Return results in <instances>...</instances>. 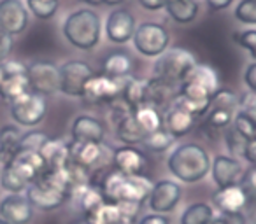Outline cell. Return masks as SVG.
<instances>
[{
    "label": "cell",
    "mask_w": 256,
    "mask_h": 224,
    "mask_svg": "<svg viewBox=\"0 0 256 224\" xmlns=\"http://www.w3.org/2000/svg\"><path fill=\"white\" fill-rule=\"evenodd\" d=\"M240 186L244 188L246 195L249 196V200H256V167H249L244 170V175H242Z\"/></svg>",
    "instance_id": "cell-40"
},
{
    "label": "cell",
    "mask_w": 256,
    "mask_h": 224,
    "mask_svg": "<svg viewBox=\"0 0 256 224\" xmlns=\"http://www.w3.org/2000/svg\"><path fill=\"white\" fill-rule=\"evenodd\" d=\"M172 19L181 25L193 23L200 14V0H167L165 7Z\"/></svg>",
    "instance_id": "cell-29"
},
{
    "label": "cell",
    "mask_w": 256,
    "mask_h": 224,
    "mask_svg": "<svg viewBox=\"0 0 256 224\" xmlns=\"http://www.w3.org/2000/svg\"><path fill=\"white\" fill-rule=\"evenodd\" d=\"M232 126H234L244 139L249 140V139H254L256 137V121H252L249 116H246L244 112H240V110L234 116Z\"/></svg>",
    "instance_id": "cell-37"
},
{
    "label": "cell",
    "mask_w": 256,
    "mask_h": 224,
    "mask_svg": "<svg viewBox=\"0 0 256 224\" xmlns=\"http://www.w3.org/2000/svg\"><path fill=\"white\" fill-rule=\"evenodd\" d=\"M244 165L240 160L235 156H228V154H220L210 161V174H212V181L218 186V189L228 188V186L240 184L242 175H244Z\"/></svg>",
    "instance_id": "cell-19"
},
{
    "label": "cell",
    "mask_w": 256,
    "mask_h": 224,
    "mask_svg": "<svg viewBox=\"0 0 256 224\" xmlns=\"http://www.w3.org/2000/svg\"><path fill=\"white\" fill-rule=\"evenodd\" d=\"M26 198L34 205V209H40L50 212L62 207L70 198V182L64 168L46 170L26 188Z\"/></svg>",
    "instance_id": "cell-2"
},
{
    "label": "cell",
    "mask_w": 256,
    "mask_h": 224,
    "mask_svg": "<svg viewBox=\"0 0 256 224\" xmlns=\"http://www.w3.org/2000/svg\"><path fill=\"white\" fill-rule=\"evenodd\" d=\"M0 217L9 224H28L34 217V205L22 193H11L0 202Z\"/></svg>",
    "instance_id": "cell-22"
},
{
    "label": "cell",
    "mask_w": 256,
    "mask_h": 224,
    "mask_svg": "<svg viewBox=\"0 0 256 224\" xmlns=\"http://www.w3.org/2000/svg\"><path fill=\"white\" fill-rule=\"evenodd\" d=\"M246 142H248V139H244L232 125L224 130V144H226V149L230 151V154L242 156L246 149Z\"/></svg>",
    "instance_id": "cell-36"
},
{
    "label": "cell",
    "mask_w": 256,
    "mask_h": 224,
    "mask_svg": "<svg viewBox=\"0 0 256 224\" xmlns=\"http://www.w3.org/2000/svg\"><path fill=\"white\" fill-rule=\"evenodd\" d=\"M167 167L178 181L195 184L206 179L210 172V156L200 144L186 142L172 151L167 160Z\"/></svg>",
    "instance_id": "cell-3"
},
{
    "label": "cell",
    "mask_w": 256,
    "mask_h": 224,
    "mask_svg": "<svg viewBox=\"0 0 256 224\" xmlns=\"http://www.w3.org/2000/svg\"><path fill=\"white\" fill-rule=\"evenodd\" d=\"M174 137L167 132V128H160L156 132L150 133L146 139L142 140V146L151 153H167L168 149H172L174 146Z\"/></svg>",
    "instance_id": "cell-33"
},
{
    "label": "cell",
    "mask_w": 256,
    "mask_h": 224,
    "mask_svg": "<svg viewBox=\"0 0 256 224\" xmlns=\"http://www.w3.org/2000/svg\"><path fill=\"white\" fill-rule=\"evenodd\" d=\"M179 95V86H174L170 82H165L158 77L148 79V95L146 103L153 105L160 112H165L172 103L176 102Z\"/></svg>",
    "instance_id": "cell-23"
},
{
    "label": "cell",
    "mask_w": 256,
    "mask_h": 224,
    "mask_svg": "<svg viewBox=\"0 0 256 224\" xmlns=\"http://www.w3.org/2000/svg\"><path fill=\"white\" fill-rule=\"evenodd\" d=\"M146 95H148V79L146 77H130L124 82L121 98L128 103V105L136 109V107L146 105Z\"/></svg>",
    "instance_id": "cell-31"
},
{
    "label": "cell",
    "mask_w": 256,
    "mask_h": 224,
    "mask_svg": "<svg viewBox=\"0 0 256 224\" xmlns=\"http://www.w3.org/2000/svg\"><path fill=\"white\" fill-rule=\"evenodd\" d=\"M84 4L88 5H93V7H98V5H104V0H81Z\"/></svg>",
    "instance_id": "cell-49"
},
{
    "label": "cell",
    "mask_w": 256,
    "mask_h": 224,
    "mask_svg": "<svg viewBox=\"0 0 256 224\" xmlns=\"http://www.w3.org/2000/svg\"><path fill=\"white\" fill-rule=\"evenodd\" d=\"M214 219L220 224H248V217L244 216V212H232V214L220 212V216H216Z\"/></svg>",
    "instance_id": "cell-41"
},
{
    "label": "cell",
    "mask_w": 256,
    "mask_h": 224,
    "mask_svg": "<svg viewBox=\"0 0 256 224\" xmlns=\"http://www.w3.org/2000/svg\"><path fill=\"white\" fill-rule=\"evenodd\" d=\"M220 89V75L210 65L196 63L188 77L179 86L178 100L184 103L193 114L202 119L210 109V103Z\"/></svg>",
    "instance_id": "cell-1"
},
{
    "label": "cell",
    "mask_w": 256,
    "mask_h": 224,
    "mask_svg": "<svg viewBox=\"0 0 256 224\" xmlns=\"http://www.w3.org/2000/svg\"><path fill=\"white\" fill-rule=\"evenodd\" d=\"M140 7H144L146 11H160L165 7L167 0H137Z\"/></svg>",
    "instance_id": "cell-46"
},
{
    "label": "cell",
    "mask_w": 256,
    "mask_h": 224,
    "mask_svg": "<svg viewBox=\"0 0 256 224\" xmlns=\"http://www.w3.org/2000/svg\"><path fill=\"white\" fill-rule=\"evenodd\" d=\"M246 210H249V217L248 221H251L252 224H256V200H249Z\"/></svg>",
    "instance_id": "cell-48"
},
{
    "label": "cell",
    "mask_w": 256,
    "mask_h": 224,
    "mask_svg": "<svg viewBox=\"0 0 256 224\" xmlns=\"http://www.w3.org/2000/svg\"><path fill=\"white\" fill-rule=\"evenodd\" d=\"M212 203L223 214L244 212L249 203V196L246 195L244 188L240 184H235V186L218 189L212 196Z\"/></svg>",
    "instance_id": "cell-24"
},
{
    "label": "cell",
    "mask_w": 256,
    "mask_h": 224,
    "mask_svg": "<svg viewBox=\"0 0 256 224\" xmlns=\"http://www.w3.org/2000/svg\"><path fill=\"white\" fill-rule=\"evenodd\" d=\"M0 224H9V223H8V221L2 219V217H0Z\"/></svg>",
    "instance_id": "cell-50"
},
{
    "label": "cell",
    "mask_w": 256,
    "mask_h": 224,
    "mask_svg": "<svg viewBox=\"0 0 256 224\" xmlns=\"http://www.w3.org/2000/svg\"><path fill=\"white\" fill-rule=\"evenodd\" d=\"M28 26V9L22 0H0V30L11 37L20 35Z\"/></svg>",
    "instance_id": "cell-18"
},
{
    "label": "cell",
    "mask_w": 256,
    "mask_h": 224,
    "mask_svg": "<svg viewBox=\"0 0 256 224\" xmlns=\"http://www.w3.org/2000/svg\"><path fill=\"white\" fill-rule=\"evenodd\" d=\"M136 18L128 9L118 7L106 19V37L112 44H126L136 33Z\"/></svg>",
    "instance_id": "cell-17"
},
{
    "label": "cell",
    "mask_w": 256,
    "mask_h": 224,
    "mask_svg": "<svg viewBox=\"0 0 256 224\" xmlns=\"http://www.w3.org/2000/svg\"><path fill=\"white\" fill-rule=\"evenodd\" d=\"M48 139H50V137H48L46 133L37 132V130H34V132H28V133H23L22 146H20V149L37 151V153H39L40 147H42L44 144L48 142Z\"/></svg>",
    "instance_id": "cell-39"
},
{
    "label": "cell",
    "mask_w": 256,
    "mask_h": 224,
    "mask_svg": "<svg viewBox=\"0 0 256 224\" xmlns=\"http://www.w3.org/2000/svg\"><path fill=\"white\" fill-rule=\"evenodd\" d=\"M234 16L242 25H256V0H240L235 5Z\"/></svg>",
    "instance_id": "cell-35"
},
{
    "label": "cell",
    "mask_w": 256,
    "mask_h": 224,
    "mask_svg": "<svg viewBox=\"0 0 256 224\" xmlns=\"http://www.w3.org/2000/svg\"><path fill=\"white\" fill-rule=\"evenodd\" d=\"M11 118L22 126H37L48 112L46 98L34 91H26L9 103Z\"/></svg>",
    "instance_id": "cell-13"
},
{
    "label": "cell",
    "mask_w": 256,
    "mask_h": 224,
    "mask_svg": "<svg viewBox=\"0 0 256 224\" xmlns=\"http://www.w3.org/2000/svg\"><path fill=\"white\" fill-rule=\"evenodd\" d=\"M182 198V188L174 181H158L153 184V189L148 198V205L154 214H168L179 205Z\"/></svg>",
    "instance_id": "cell-16"
},
{
    "label": "cell",
    "mask_w": 256,
    "mask_h": 224,
    "mask_svg": "<svg viewBox=\"0 0 256 224\" xmlns=\"http://www.w3.org/2000/svg\"><path fill=\"white\" fill-rule=\"evenodd\" d=\"M72 140H84V142H104L106 126L98 118L90 114H81L72 121L70 126Z\"/></svg>",
    "instance_id": "cell-25"
},
{
    "label": "cell",
    "mask_w": 256,
    "mask_h": 224,
    "mask_svg": "<svg viewBox=\"0 0 256 224\" xmlns=\"http://www.w3.org/2000/svg\"><path fill=\"white\" fill-rule=\"evenodd\" d=\"M93 75V70L82 60H68L60 67V91L68 96L81 98L86 81Z\"/></svg>",
    "instance_id": "cell-15"
},
{
    "label": "cell",
    "mask_w": 256,
    "mask_h": 224,
    "mask_svg": "<svg viewBox=\"0 0 256 224\" xmlns=\"http://www.w3.org/2000/svg\"><path fill=\"white\" fill-rule=\"evenodd\" d=\"M12 51V37L0 30V63L9 58Z\"/></svg>",
    "instance_id": "cell-42"
},
{
    "label": "cell",
    "mask_w": 256,
    "mask_h": 224,
    "mask_svg": "<svg viewBox=\"0 0 256 224\" xmlns=\"http://www.w3.org/2000/svg\"><path fill=\"white\" fill-rule=\"evenodd\" d=\"M110 165L124 175H142L146 170V154L137 146H121L112 149Z\"/></svg>",
    "instance_id": "cell-21"
},
{
    "label": "cell",
    "mask_w": 256,
    "mask_h": 224,
    "mask_svg": "<svg viewBox=\"0 0 256 224\" xmlns=\"http://www.w3.org/2000/svg\"><path fill=\"white\" fill-rule=\"evenodd\" d=\"M62 30L70 46L90 51L102 39V19L93 9H76L65 18Z\"/></svg>",
    "instance_id": "cell-5"
},
{
    "label": "cell",
    "mask_w": 256,
    "mask_h": 224,
    "mask_svg": "<svg viewBox=\"0 0 256 224\" xmlns=\"http://www.w3.org/2000/svg\"><path fill=\"white\" fill-rule=\"evenodd\" d=\"M74 224H86L84 221H78V223H74Z\"/></svg>",
    "instance_id": "cell-51"
},
{
    "label": "cell",
    "mask_w": 256,
    "mask_h": 224,
    "mask_svg": "<svg viewBox=\"0 0 256 224\" xmlns=\"http://www.w3.org/2000/svg\"><path fill=\"white\" fill-rule=\"evenodd\" d=\"M126 79H112L107 77L102 72L98 74L93 72V75L86 81L84 88H82V102L88 105H109L114 100L121 98Z\"/></svg>",
    "instance_id": "cell-10"
},
{
    "label": "cell",
    "mask_w": 256,
    "mask_h": 224,
    "mask_svg": "<svg viewBox=\"0 0 256 224\" xmlns=\"http://www.w3.org/2000/svg\"><path fill=\"white\" fill-rule=\"evenodd\" d=\"M40 156L46 163L48 170L64 168L68 163V142L62 139H48V142L40 147Z\"/></svg>",
    "instance_id": "cell-27"
},
{
    "label": "cell",
    "mask_w": 256,
    "mask_h": 224,
    "mask_svg": "<svg viewBox=\"0 0 256 224\" xmlns=\"http://www.w3.org/2000/svg\"><path fill=\"white\" fill-rule=\"evenodd\" d=\"M234 40L242 49L249 51L251 58L256 61V28H248V30H242V32H235Z\"/></svg>",
    "instance_id": "cell-38"
},
{
    "label": "cell",
    "mask_w": 256,
    "mask_h": 224,
    "mask_svg": "<svg viewBox=\"0 0 256 224\" xmlns=\"http://www.w3.org/2000/svg\"><path fill=\"white\" fill-rule=\"evenodd\" d=\"M248 163H251L252 167H256V137L254 139H249L246 142V149H244V154H242Z\"/></svg>",
    "instance_id": "cell-44"
},
{
    "label": "cell",
    "mask_w": 256,
    "mask_h": 224,
    "mask_svg": "<svg viewBox=\"0 0 256 224\" xmlns=\"http://www.w3.org/2000/svg\"><path fill=\"white\" fill-rule=\"evenodd\" d=\"M244 82L249 91L256 93V61L248 65V68H246V72H244Z\"/></svg>",
    "instance_id": "cell-43"
},
{
    "label": "cell",
    "mask_w": 256,
    "mask_h": 224,
    "mask_svg": "<svg viewBox=\"0 0 256 224\" xmlns=\"http://www.w3.org/2000/svg\"><path fill=\"white\" fill-rule=\"evenodd\" d=\"M140 207L142 205L136 203H112L104 200L96 207L82 212V221L86 224H137Z\"/></svg>",
    "instance_id": "cell-9"
},
{
    "label": "cell",
    "mask_w": 256,
    "mask_h": 224,
    "mask_svg": "<svg viewBox=\"0 0 256 224\" xmlns=\"http://www.w3.org/2000/svg\"><path fill=\"white\" fill-rule=\"evenodd\" d=\"M132 119L137 128H139V132L144 135V139L150 133L164 128V116H162V112L158 109H154L153 105H148V103L132 109Z\"/></svg>",
    "instance_id": "cell-26"
},
{
    "label": "cell",
    "mask_w": 256,
    "mask_h": 224,
    "mask_svg": "<svg viewBox=\"0 0 256 224\" xmlns=\"http://www.w3.org/2000/svg\"><path fill=\"white\" fill-rule=\"evenodd\" d=\"M48 170L37 151L20 149L18 154L0 170V186L9 193H22Z\"/></svg>",
    "instance_id": "cell-4"
},
{
    "label": "cell",
    "mask_w": 256,
    "mask_h": 224,
    "mask_svg": "<svg viewBox=\"0 0 256 224\" xmlns=\"http://www.w3.org/2000/svg\"><path fill=\"white\" fill-rule=\"evenodd\" d=\"M132 58L126 53H110L102 61V74L112 79H126L132 74Z\"/></svg>",
    "instance_id": "cell-30"
},
{
    "label": "cell",
    "mask_w": 256,
    "mask_h": 224,
    "mask_svg": "<svg viewBox=\"0 0 256 224\" xmlns=\"http://www.w3.org/2000/svg\"><path fill=\"white\" fill-rule=\"evenodd\" d=\"M238 112V95L230 89H218L210 103V109L204 116L202 130L206 135L216 137L234 123V116Z\"/></svg>",
    "instance_id": "cell-7"
},
{
    "label": "cell",
    "mask_w": 256,
    "mask_h": 224,
    "mask_svg": "<svg viewBox=\"0 0 256 224\" xmlns=\"http://www.w3.org/2000/svg\"><path fill=\"white\" fill-rule=\"evenodd\" d=\"M234 0H206V4L209 5L210 11H223V9L230 7Z\"/></svg>",
    "instance_id": "cell-47"
},
{
    "label": "cell",
    "mask_w": 256,
    "mask_h": 224,
    "mask_svg": "<svg viewBox=\"0 0 256 224\" xmlns=\"http://www.w3.org/2000/svg\"><path fill=\"white\" fill-rule=\"evenodd\" d=\"M26 91H30L26 65L18 60L2 61L0 63V98L11 103Z\"/></svg>",
    "instance_id": "cell-12"
},
{
    "label": "cell",
    "mask_w": 256,
    "mask_h": 224,
    "mask_svg": "<svg viewBox=\"0 0 256 224\" xmlns=\"http://www.w3.org/2000/svg\"><path fill=\"white\" fill-rule=\"evenodd\" d=\"M110 160H112V151L104 142H84V140L68 142V161L90 172L110 165Z\"/></svg>",
    "instance_id": "cell-11"
},
{
    "label": "cell",
    "mask_w": 256,
    "mask_h": 224,
    "mask_svg": "<svg viewBox=\"0 0 256 224\" xmlns=\"http://www.w3.org/2000/svg\"><path fill=\"white\" fill-rule=\"evenodd\" d=\"M28 11L39 19H51L60 7V0H26Z\"/></svg>",
    "instance_id": "cell-34"
},
{
    "label": "cell",
    "mask_w": 256,
    "mask_h": 224,
    "mask_svg": "<svg viewBox=\"0 0 256 224\" xmlns=\"http://www.w3.org/2000/svg\"><path fill=\"white\" fill-rule=\"evenodd\" d=\"M0 170H2V168H0Z\"/></svg>",
    "instance_id": "cell-53"
},
{
    "label": "cell",
    "mask_w": 256,
    "mask_h": 224,
    "mask_svg": "<svg viewBox=\"0 0 256 224\" xmlns=\"http://www.w3.org/2000/svg\"><path fill=\"white\" fill-rule=\"evenodd\" d=\"M134 47L146 58H158L170 47V32L156 21H144L136 28Z\"/></svg>",
    "instance_id": "cell-8"
},
{
    "label": "cell",
    "mask_w": 256,
    "mask_h": 224,
    "mask_svg": "<svg viewBox=\"0 0 256 224\" xmlns=\"http://www.w3.org/2000/svg\"><path fill=\"white\" fill-rule=\"evenodd\" d=\"M23 132L14 125H4L0 128V165H8L18 154Z\"/></svg>",
    "instance_id": "cell-28"
},
{
    "label": "cell",
    "mask_w": 256,
    "mask_h": 224,
    "mask_svg": "<svg viewBox=\"0 0 256 224\" xmlns=\"http://www.w3.org/2000/svg\"><path fill=\"white\" fill-rule=\"evenodd\" d=\"M137 224H170V219H168L165 214H148Z\"/></svg>",
    "instance_id": "cell-45"
},
{
    "label": "cell",
    "mask_w": 256,
    "mask_h": 224,
    "mask_svg": "<svg viewBox=\"0 0 256 224\" xmlns=\"http://www.w3.org/2000/svg\"><path fill=\"white\" fill-rule=\"evenodd\" d=\"M214 217V209L206 202H198L190 205L188 209L182 212L181 216V224H212Z\"/></svg>",
    "instance_id": "cell-32"
},
{
    "label": "cell",
    "mask_w": 256,
    "mask_h": 224,
    "mask_svg": "<svg viewBox=\"0 0 256 224\" xmlns=\"http://www.w3.org/2000/svg\"><path fill=\"white\" fill-rule=\"evenodd\" d=\"M30 91L51 96L60 91V67L51 61H34L26 67Z\"/></svg>",
    "instance_id": "cell-14"
},
{
    "label": "cell",
    "mask_w": 256,
    "mask_h": 224,
    "mask_svg": "<svg viewBox=\"0 0 256 224\" xmlns=\"http://www.w3.org/2000/svg\"><path fill=\"white\" fill-rule=\"evenodd\" d=\"M196 121H198V118L193 114L184 103L179 102L178 98L165 110V119H164L165 128H167V132L174 139H181V137L188 135L195 128Z\"/></svg>",
    "instance_id": "cell-20"
},
{
    "label": "cell",
    "mask_w": 256,
    "mask_h": 224,
    "mask_svg": "<svg viewBox=\"0 0 256 224\" xmlns=\"http://www.w3.org/2000/svg\"><path fill=\"white\" fill-rule=\"evenodd\" d=\"M196 65V60L192 51L184 47H168L165 53L156 58L153 65V77H158L174 86H181V82L188 77L192 68Z\"/></svg>",
    "instance_id": "cell-6"
},
{
    "label": "cell",
    "mask_w": 256,
    "mask_h": 224,
    "mask_svg": "<svg viewBox=\"0 0 256 224\" xmlns=\"http://www.w3.org/2000/svg\"><path fill=\"white\" fill-rule=\"evenodd\" d=\"M212 224H220V223H218V221H216V219H214V221H212Z\"/></svg>",
    "instance_id": "cell-52"
}]
</instances>
